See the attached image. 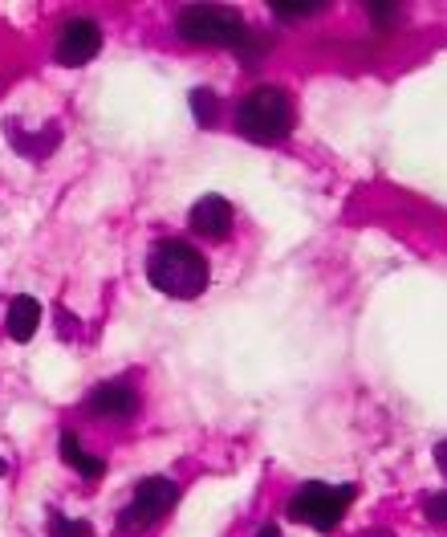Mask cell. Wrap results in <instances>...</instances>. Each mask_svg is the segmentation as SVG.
I'll use <instances>...</instances> for the list:
<instances>
[{"label":"cell","mask_w":447,"mask_h":537,"mask_svg":"<svg viewBox=\"0 0 447 537\" xmlns=\"http://www.w3.org/2000/svg\"><path fill=\"white\" fill-rule=\"evenodd\" d=\"M147 277L159 293L167 297H179V302H191L200 297L212 281V269H208V257L196 249V245H183V241H159L151 253H147Z\"/></svg>","instance_id":"cell-1"},{"label":"cell","mask_w":447,"mask_h":537,"mask_svg":"<svg viewBox=\"0 0 447 537\" xmlns=\"http://www.w3.org/2000/svg\"><path fill=\"white\" fill-rule=\"evenodd\" d=\"M236 131L248 143H281L293 131V98L277 86H261V90H248L236 106Z\"/></svg>","instance_id":"cell-2"},{"label":"cell","mask_w":447,"mask_h":537,"mask_svg":"<svg viewBox=\"0 0 447 537\" xmlns=\"http://www.w3.org/2000/svg\"><path fill=\"white\" fill-rule=\"evenodd\" d=\"M175 29L191 45H220V49H236V53L252 37L240 9H224V5H191V9L179 13Z\"/></svg>","instance_id":"cell-3"},{"label":"cell","mask_w":447,"mask_h":537,"mask_svg":"<svg viewBox=\"0 0 447 537\" xmlns=\"http://www.w3.org/2000/svg\"><path fill=\"white\" fill-rule=\"evenodd\" d=\"M354 497H358L354 485H322V481H309V485H301V489L289 497L285 513H289V521H301V525H313V529L330 533V529H338V521L346 517V509H350Z\"/></svg>","instance_id":"cell-4"},{"label":"cell","mask_w":447,"mask_h":537,"mask_svg":"<svg viewBox=\"0 0 447 537\" xmlns=\"http://www.w3.org/2000/svg\"><path fill=\"white\" fill-rule=\"evenodd\" d=\"M175 505H179V485L167 481V476H147V481L135 489L131 505L118 513V537H126V533L135 537V533L159 525Z\"/></svg>","instance_id":"cell-5"},{"label":"cell","mask_w":447,"mask_h":537,"mask_svg":"<svg viewBox=\"0 0 447 537\" xmlns=\"http://www.w3.org/2000/svg\"><path fill=\"white\" fill-rule=\"evenodd\" d=\"M98 49H102V29L90 17H74V21L61 25L57 45H53V57H57V66H70L74 70V66L94 62Z\"/></svg>","instance_id":"cell-6"},{"label":"cell","mask_w":447,"mask_h":537,"mask_svg":"<svg viewBox=\"0 0 447 537\" xmlns=\"http://www.w3.org/2000/svg\"><path fill=\"white\" fill-rule=\"evenodd\" d=\"M82 407H86L90 415H98V420L122 424V420H135V415H139V391H135L131 383H122V379H110V383H98V387L86 395Z\"/></svg>","instance_id":"cell-7"},{"label":"cell","mask_w":447,"mask_h":537,"mask_svg":"<svg viewBox=\"0 0 447 537\" xmlns=\"http://www.w3.org/2000/svg\"><path fill=\"white\" fill-rule=\"evenodd\" d=\"M232 220H236V212H232V204L224 196L196 200V204H191V216H187L191 232L204 236V241H224V236L232 232Z\"/></svg>","instance_id":"cell-8"},{"label":"cell","mask_w":447,"mask_h":537,"mask_svg":"<svg viewBox=\"0 0 447 537\" xmlns=\"http://www.w3.org/2000/svg\"><path fill=\"white\" fill-rule=\"evenodd\" d=\"M37 326H41V302H37V297H29V293L13 297V302H9V314H5V330H9V338H13V342H33Z\"/></svg>","instance_id":"cell-9"},{"label":"cell","mask_w":447,"mask_h":537,"mask_svg":"<svg viewBox=\"0 0 447 537\" xmlns=\"http://www.w3.org/2000/svg\"><path fill=\"white\" fill-rule=\"evenodd\" d=\"M57 452H61V460H66L74 472H82L86 481H102L106 460H102V456H90V452L78 444V436H74V432H61V436H57Z\"/></svg>","instance_id":"cell-10"},{"label":"cell","mask_w":447,"mask_h":537,"mask_svg":"<svg viewBox=\"0 0 447 537\" xmlns=\"http://www.w3.org/2000/svg\"><path fill=\"white\" fill-rule=\"evenodd\" d=\"M9 139H13V147H17L25 159H45V155H53V147H57V139H61V127H45V131H37V135H21L17 123H9Z\"/></svg>","instance_id":"cell-11"},{"label":"cell","mask_w":447,"mask_h":537,"mask_svg":"<svg viewBox=\"0 0 447 537\" xmlns=\"http://www.w3.org/2000/svg\"><path fill=\"white\" fill-rule=\"evenodd\" d=\"M273 17L281 21H305L313 13H326V0H273Z\"/></svg>","instance_id":"cell-12"},{"label":"cell","mask_w":447,"mask_h":537,"mask_svg":"<svg viewBox=\"0 0 447 537\" xmlns=\"http://www.w3.org/2000/svg\"><path fill=\"white\" fill-rule=\"evenodd\" d=\"M191 114L200 118V127H216V114H220V98L212 90H191Z\"/></svg>","instance_id":"cell-13"},{"label":"cell","mask_w":447,"mask_h":537,"mask_svg":"<svg viewBox=\"0 0 447 537\" xmlns=\"http://www.w3.org/2000/svg\"><path fill=\"white\" fill-rule=\"evenodd\" d=\"M49 537H94V529H90V521H74V517L49 513Z\"/></svg>","instance_id":"cell-14"},{"label":"cell","mask_w":447,"mask_h":537,"mask_svg":"<svg viewBox=\"0 0 447 537\" xmlns=\"http://www.w3.org/2000/svg\"><path fill=\"white\" fill-rule=\"evenodd\" d=\"M370 13H374V25L378 29H387V25L399 21V5H370Z\"/></svg>","instance_id":"cell-15"},{"label":"cell","mask_w":447,"mask_h":537,"mask_svg":"<svg viewBox=\"0 0 447 537\" xmlns=\"http://www.w3.org/2000/svg\"><path fill=\"white\" fill-rule=\"evenodd\" d=\"M427 517H431L435 525H447V493H435V497L427 501Z\"/></svg>","instance_id":"cell-16"},{"label":"cell","mask_w":447,"mask_h":537,"mask_svg":"<svg viewBox=\"0 0 447 537\" xmlns=\"http://www.w3.org/2000/svg\"><path fill=\"white\" fill-rule=\"evenodd\" d=\"M435 464H439V472L447 476V440H439V444H435Z\"/></svg>","instance_id":"cell-17"},{"label":"cell","mask_w":447,"mask_h":537,"mask_svg":"<svg viewBox=\"0 0 447 537\" xmlns=\"http://www.w3.org/2000/svg\"><path fill=\"white\" fill-rule=\"evenodd\" d=\"M252 537H281V529H277V525H265L261 533H252Z\"/></svg>","instance_id":"cell-18"},{"label":"cell","mask_w":447,"mask_h":537,"mask_svg":"<svg viewBox=\"0 0 447 537\" xmlns=\"http://www.w3.org/2000/svg\"><path fill=\"white\" fill-rule=\"evenodd\" d=\"M366 537H395V533H391V529H370Z\"/></svg>","instance_id":"cell-19"}]
</instances>
